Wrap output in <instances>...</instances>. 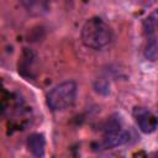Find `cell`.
Segmentation results:
<instances>
[{
    "mask_svg": "<svg viewBox=\"0 0 158 158\" xmlns=\"http://www.w3.org/2000/svg\"><path fill=\"white\" fill-rule=\"evenodd\" d=\"M133 116L138 128L143 133H153L158 128V117L146 107H136Z\"/></svg>",
    "mask_w": 158,
    "mask_h": 158,
    "instance_id": "obj_3",
    "label": "cell"
},
{
    "mask_svg": "<svg viewBox=\"0 0 158 158\" xmlns=\"http://www.w3.org/2000/svg\"><path fill=\"white\" fill-rule=\"evenodd\" d=\"M26 146L35 158H43L46 152V137L43 133H32L27 137Z\"/></svg>",
    "mask_w": 158,
    "mask_h": 158,
    "instance_id": "obj_5",
    "label": "cell"
},
{
    "mask_svg": "<svg viewBox=\"0 0 158 158\" xmlns=\"http://www.w3.org/2000/svg\"><path fill=\"white\" fill-rule=\"evenodd\" d=\"M114 38L111 27L106 21L99 16H93L88 19L80 31L81 43L91 49L99 51L107 47Z\"/></svg>",
    "mask_w": 158,
    "mask_h": 158,
    "instance_id": "obj_1",
    "label": "cell"
},
{
    "mask_svg": "<svg viewBox=\"0 0 158 158\" xmlns=\"http://www.w3.org/2000/svg\"><path fill=\"white\" fill-rule=\"evenodd\" d=\"M144 57L149 60H156L158 58V40L149 38L144 47Z\"/></svg>",
    "mask_w": 158,
    "mask_h": 158,
    "instance_id": "obj_7",
    "label": "cell"
},
{
    "mask_svg": "<svg viewBox=\"0 0 158 158\" xmlns=\"http://www.w3.org/2000/svg\"><path fill=\"white\" fill-rule=\"evenodd\" d=\"M130 141V133L122 128L107 132L104 135V138L101 141V146L104 148H115L118 146H122Z\"/></svg>",
    "mask_w": 158,
    "mask_h": 158,
    "instance_id": "obj_4",
    "label": "cell"
},
{
    "mask_svg": "<svg viewBox=\"0 0 158 158\" xmlns=\"http://www.w3.org/2000/svg\"><path fill=\"white\" fill-rule=\"evenodd\" d=\"M143 30L147 35L152 36L158 31V9L153 10L143 21Z\"/></svg>",
    "mask_w": 158,
    "mask_h": 158,
    "instance_id": "obj_6",
    "label": "cell"
},
{
    "mask_svg": "<svg viewBox=\"0 0 158 158\" xmlns=\"http://www.w3.org/2000/svg\"><path fill=\"white\" fill-rule=\"evenodd\" d=\"M151 158H158V151H156V152H153V153L151 154Z\"/></svg>",
    "mask_w": 158,
    "mask_h": 158,
    "instance_id": "obj_8",
    "label": "cell"
},
{
    "mask_svg": "<svg viewBox=\"0 0 158 158\" xmlns=\"http://www.w3.org/2000/svg\"><path fill=\"white\" fill-rule=\"evenodd\" d=\"M78 86L73 80H65L56 85L47 95V105L53 111H62L70 107L77 99Z\"/></svg>",
    "mask_w": 158,
    "mask_h": 158,
    "instance_id": "obj_2",
    "label": "cell"
}]
</instances>
